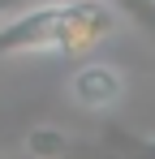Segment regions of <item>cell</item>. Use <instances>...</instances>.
<instances>
[{
  "instance_id": "cell-1",
  "label": "cell",
  "mask_w": 155,
  "mask_h": 159,
  "mask_svg": "<svg viewBox=\"0 0 155 159\" xmlns=\"http://www.w3.org/2000/svg\"><path fill=\"white\" fill-rule=\"evenodd\" d=\"M116 30L108 0H39L0 17V65L22 56H86Z\"/></svg>"
},
{
  "instance_id": "cell-2",
  "label": "cell",
  "mask_w": 155,
  "mask_h": 159,
  "mask_svg": "<svg viewBox=\"0 0 155 159\" xmlns=\"http://www.w3.org/2000/svg\"><path fill=\"white\" fill-rule=\"evenodd\" d=\"M69 90L82 107H112L125 90V78L116 73V65H82L69 78Z\"/></svg>"
},
{
  "instance_id": "cell-3",
  "label": "cell",
  "mask_w": 155,
  "mask_h": 159,
  "mask_svg": "<svg viewBox=\"0 0 155 159\" xmlns=\"http://www.w3.org/2000/svg\"><path fill=\"white\" fill-rule=\"evenodd\" d=\"M108 4L116 9V17H129V22L155 43V0H108Z\"/></svg>"
},
{
  "instance_id": "cell-4",
  "label": "cell",
  "mask_w": 155,
  "mask_h": 159,
  "mask_svg": "<svg viewBox=\"0 0 155 159\" xmlns=\"http://www.w3.org/2000/svg\"><path fill=\"white\" fill-rule=\"evenodd\" d=\"M26 151H30V155H65V151H69L65 129H52V125L30 129V138H26Z\"/></svg>"
},
{
  "instance_id": "cell-5",
  "label": "cell",
  "mask_w": 155,
  "mask_h": 159,
  "mask_svg": "<svg viewBox=\"0 0 155 159\" xmlns=\"http://www.w3.org/2000/svg\"><path fill=\"white\" fill-rule=\"evenodd\" d=\"M17 4H22V0H0V17H4V13H13Z\"/></svg>"
}]
</instances>
